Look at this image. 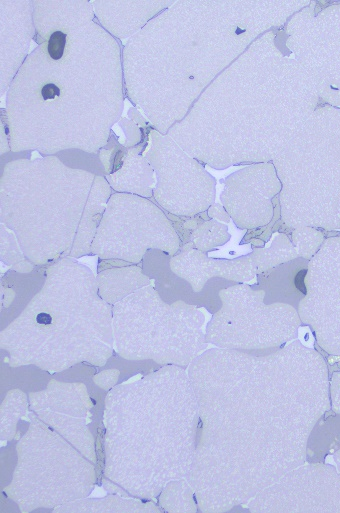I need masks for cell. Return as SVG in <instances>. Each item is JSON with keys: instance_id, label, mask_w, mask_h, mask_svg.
<instances>
[{"instance_id": "1", "label": "cell", "mask_w": 340, "mask_h": 513, "mask_svg": "<svg viewBox=\"0 0 340 513\" xmlns=\"http://www.w3.org/2000/svg\"><path fill=\"white\" fill-rule=\"evenodd\" d=\"M92 270L75 258L46 267V279L22 315L2 332L17 357L44 363L111 350L110 308Z\"/></svg>"}, {"instance_id": "2", "label": "cell", "mask_w": 340, "mask_h": 513, "mask_svg": "<svg viewBox=\"0 0 340 513\" xmlns=\"http://www.w3.org/2000/svg\"><path fill=\"white\" fill-rule=\"evenodd\" d=\"M114 318L117 348L125 356L188 360L205 346L202 314L185 304L164 303L151 286L118 303Z\"/></svg>"}, {"instance_id": "3", "label": "cell", "mask_w": 340, "mask_h": 513, "mask_svg": "<svg viewBox=\"0 0 340 513\" xmlns=\"http://www.w3.org/2000/svg\"><path fill=\"white\" fill-rule=\"evenodd\" d=\"M258 286L235 284L220 291L223 307L207 329V341L221 347L260 350L293 338L298 316L288 304L264 302ZM264 350V349H263Z\"/></svg>"}, {"instance_id": "4", "label": "cell", "mask_w": 340, "mask_h": 513, "mask_svg": "<svg viewBox=\"0 0 340 513\" xmlns=\"http://www.w3.org/2000/svg\"><path fill=\"white\" fill-rule=\"evenodd\" d=\"M299 257L286 235L275 237L269 248H256L250 254L228 259H213L205 252L186 244L170 258L171 270L190 283L195 292L205 289L208 281L223 278L235 282L251 280L278 264Z\"/></svg>"}, {"instance_id": "5", "label": "cell", "mask_w": 340, "mask_h": 513, "mask_svg": "<svg viewBox=\"0 0 340 513\" xmlns=\"http://www.w3.org/2000/svg\"><path fill=\"white\" fill-rule=\"evenodd\" d=\"M180 248L181 241L167 222L155 224L136 218L120 222L107 217L96 230L90 255L106 260L109 268L138 265L151 249L174 256Z\"/></svg>"}, {"instance_id": "6", "label": "cell", "mask_w": 340, "mask_h": 513, "mask_svg": "<svg viewBox=\"0 0 340 513\" xmlns=\"http://www.w3.org/2000/svg\"><path fill=\"white\" fill-rule=\"evenodd\" d=\"M308 264L304 257H297L257 274V285L265 292L264 302H282L297 308L307 293Z\"/></svg>"}, {"instance_id": "7", "label": "cell", "mask_w": 340, "mask_h": 513, "mask_svg": "<svg viewBox=\"0 0 340 513\" xmlns=\"http://www.w3.org/2000/svg\"><path fill=\"white\" fill-rule=\"evenodd\" d=\"M25 258L18 241L12 240L7 232L1 234V261L6 265H14Z\"/></svg>"}, {"instance_id": "8", "label": "cell", "mask_w": 340, "mask_h": 513, "mask_svg": "<svg viewBox=\"0 0 340 513\" xmlns=\"http://www.w3.org/2000/svg\"><path fill=\"white\" fill-rule=\"evenodd\" d=\"M66 43V34L61 31H55L51 34L48 42V53L54 60H59L63 56Z\"/></svg>"}, {"instance_id": "9", "label": "cell", "mask_w": 340, "mask_h": 513, "mask_svg": "<svg viewBox=\"0 0 340 513\" xmlns=\"http://www.w3.org/2000/svg\"><path fill=\"white\" fill-rule=\"evenodd\" d=\"M41 94L44 100L53 99L60 95V90L56 85L49 83L42 88Z\"/></svg>"}]
</instances>
